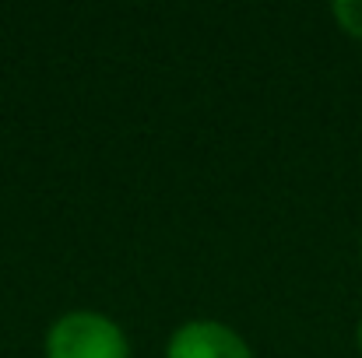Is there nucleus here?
<instances>
[{
	"label": "nucleus",
	"mask_w": 362,
	"mask_h": 358,
	"mask_svg": "<svg viewBox=\"0 0 362 358\" xmlns=\"http://www.w3.org/2000/svg\"><path fill=\"white\" fill-rule=\"evenodd\" d=\"M42 352L46 358H130V341L113 316L71 309L49 323Z\"/></svg>",
	"instance_id": "1"
},
{
	"label": "nucleus",
	"mask_w": 362,
	"mask_h": 358,
	"mask_svg": "<svg viewBox=\"0 0 362 358\" xmlns=\"http://www.w3.org/2000/svg\"><path fill=\"white\" fill-rule=\"evenodd\" d=\"M356 345H359V352H362V316H359V327H356Z\"/></svg>",
	"instance_id": "4"
},
{
	"label": "nucleus",
	"mask_w": 362,
	"mask_h": 358,
	"mask_svg": "<svg viewBox=\"0 0 362 358\" xmlns=\"http://www.w3.org/2000/svg\"><path fill=\"white\" fill-rule=\"evenodd\" d=\"M359 256H362V239H359Z\"/></svg>",
	"instance_id": "5"
},
{
	"label": "nucleus",
	"mask_w": 362,
	"mask_h": 358,
	"mask_svg": "<svg viewBox=\"0 0 362 358\" xmlns=\"http://www.w3.org/2000/svg\"><path fill=\"white\" fill-rule=\"evenodd\" d=\"M165 358H253L246 338L218 320H187L165 341Z\"/></svg>",
	"instance_id": "2"
},
{
	"label": "nucleus",
	"mask_w": 362,
	"mask_h": 358,
	"mask_svg": "<svg viewBox=\"0 0 362 358\" xmlns=\"http://www.w3.org/2000/svg\"><path fill=\"white\" fill-rule=\"evenodd\" d=\"M331 18L338 21V28L352 39H362V0H334L331 4Z\"/></svg>",
	"instance_id": "3"
}]
</instances>
